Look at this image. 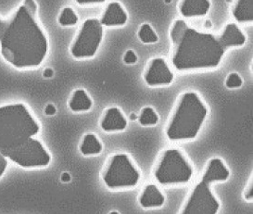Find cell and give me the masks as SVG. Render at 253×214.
Wrapping results in <instances>:
<instances>
[{"label":"cell","mask_w":253,"mask_h":214,"mask_svg":"<svg viewBox=\"0 0 253 214\" xmlns=\"http://www.w3.org/2000/svg\"><path fill=\"white\" fill-rule=\"evenodd\" d=\"M104 38V27L97 18L84 20L77 30L69 52L72 58L85 60L95 58Z\"/></svg>","instance_id":"cell-8"},{"label":"cell","mask_w":253,"mask_h":214,"mask_svg":"<svg viewBox=\"0 0 253 214\" xmlns=\"http://www.w3.org/2000/svg\"><path fill=\"white\" fill-rule=\"evenodd\" d=\"M60 180H61L63 183H69V182L71 181V176H70V174H69L68 172H63V173L61 174Z\"/></svg>","instance_id":"cell-27"},{"label":"cell","mask_w":253,"mask_h":214,"mask_svg":"<svg viewBox=\"0 0 253 214\" xmlns=\"http://www.w3.org/2000/svg\"><path fill=\"white\" fill-rule=\"evenodd\" d=\"M41 126L26 104L0 106V152L9 159L38 137Z\"/></svg>","instance_id":"cell-4"},{"label":"cell","mask_w":253,"mask_h":214,"mask_svg":"<svg viewBox=\"0 0 253 214\" xmlns=\"http://www.w3.org/2000/svg\"><path fill=\"white\" fill-rule=\"evenodd\" d=\"M137 37L142 43L145 44H155L159 41V37L155 30L148 22H144L140 25L137 32Z\"/></svg>","instance_id":"cell-17"},{"label":"cell","mask_w":253,"mask_h":214,"mask_svg":"<svg viewBox=\"0 0 253 214\" xmlns=\"http://www.w3.org/2000/svg\"><path fill=\"white\" fill-rule=\"evenodd\" d=\"M126 117L118 107H110L106 109L99 121L100 129L106 133L124 132L127 128Z\"/></svg>","instance_id":"cell-11"},{"label":"cell","mask_w":253,"mask_h":214,"mask_svg":"<svg viewBox=\"0 0 253 214\" xmlns=\"http://www.w3.org/2000/svg\"><path fill=\"white\" fill-rule=\"evenodd\" d=\"M8 158L0 152V178L3 177L8 170Z\"/></svg>","instance_id":"cell-24"},{"label":"cell","mask_w":253,"mask_h":214,"mask_svg":"<svg viewBox=\"0 0 253 214\" xmlns=\"http://www.w3.org/2000/svg\"><path fill=\"white\" fill-rule=\"evenodd\" d=\"M211 7V0H179L177 10L185 19L202 18L208 14Z\"/></svg>","instance_id":"cell-12"},{"label":"cell","mask_w":253,"mask_h":214,"mask_svg":"<svg viewBox=\"0 0 253 214\" xmlns=\"http://www.w3.org/2000/svg\"><path fill=\"white\" fill-rule=\"evenodd\" d=\"M138 203L143 209H159L165 203V196L157 184L149 183L142 187L138 196Z\"/></svg>","instance_id":"cell-13"},{"label":"cell","mask_w":253,"mask_h":214,"mask_svg":"<svg viewBox=\"0 0 253 214\" xmlns=\"http://www.w3.org/2000/svg\"><path fill=\"white\" fill-rule=\"evenodd\" d=\"M193 176V163L185 151L176 147L162 150L152 168L154 181L164 187L187 185L192 181Z\"/></svg>","instance_id":"cell-6"},{"label":"cell","mask_w":253,"mask_h":214,"mask_svg":"<svg viewBox=\"0 0 253 214\" xmlns=\"http://www.w3.org/2000/svg\"><path fill=\"white\" fill-rule=\"evenodd\" d=\"M230 170L220 158H211L205 164L200 180L194 185L181 208V214H217L221 202L212 191L216 183L226 182Z\"/></svg>","instance_id":"cell-5"},{"label":"cell","mask_w":253,"mask_h":214,"mask_svg":"<svg viewBox=\"0 0 253 214\" xmlns=\"http://www.w3.org/2000/svg\"><path fill=\"white\" fill-rule=\"evenodd\" d=\"M169 38L171 68L182 74L218 69L226 52L243 46L247 41L237 22H227L219 34H211L195 29L181 19L171 23Z\"/></svg>","instance_id":"cell-1"},{"label":"cell","mask_w":253,"mask_h":214,"mask_svg":"<svg viewBox=\"0 0 253 214\" xmlns=\"http://www.w3.org/2000/svg\"><path fill=\"white\" fill-rule=\"evenodd\" d=\"M103 148V144L97 134L92 133L84 134L79 144V151L84 157L99 155Z\"/></svg>","instance_id":"cell-16"},{"label":"cell","mask_w":253,"mask_h":214,"mask_svg":"<svg viewBox=\"0 0 253 214\" xmlns=\"http://www.w3.org/2000/svg\"><path fill=\"white\" fill-rule=\"evenodd\" d=\"M43 75L45 76V78H50V77H52L53 75H54L53 69H51V68H46L45 71H44V73H43Z\"/></svg>","instance_id":"cell-26"},{"label":"cell","mask_w":253,"mask_h":214,"mask_svg":"<svg viewBox=\"0 0 253 214\" xmlns=\"http://www.w3.org/2000/svg\"><path fill=\"white\" fill-rule=\"evenodd\" d=\"M57 112V109L56 107L53 105V104H48L46 105V107L45 108V113L48 116H53L55 115Z\"/></svg>","instance_id":"cell-25"},{"label":"cell","mask_w":253,"mask_h":214,"mask_svg":"<svg viewBox=\"0 0 253 214\" xmlns=\"http://www.w3.org/2000/svg\"><path fill=\"white\" fill-rule=\"evenodd\" d=\"M175 75L168 61L162 57L149 59L143 72V80L151 88L166 87L174 81Z\"/></svg>","instance_id":"cell-9"},{"label":"cell","mask_w":253,"mask_h":214,"mask_svg":"<svg viewBox=\"0 0 253 214\" xmlns=\"http://www.w3.org/2000/svg\"><path fill=\"white\" fill-rule=\"evenodd\" d=\"M231 15L238 24H253V0H233Z\"/></svg>","instance_id":"cell-15"},{"label":"cell","mask_w":253,"mask_h":214,"mask_svg":"<svg viewBox=\"0 0 253 214\" xmlns=\"http://www.w3.org/2000/svg\"><path fill=\"white\" fill-rule=\"evenodd\" d=\"M137 120L142 126H156L160 118L157 111L152 107L146 106L142 108Z\"/></svg>","instance_id":"cell-19"},{"label":"cell","mask_w":253,"mask_h":214,"mask_svg":"<svg viewBox=\"0 0 253 214\" xmlns=\"http://www.w3.org/2000/svg\"><path fill=\"white\" fill-rule=\"evenodd\" d=\"M49 53V39L38 19L36 0H23L13 13L0 17V55L17 70L41 66Z\"/></svg>","instance_id":"cell-2"},{"label":"cell","mask_w":253,"mask_h":214,"mask_svg":"<svg viewBox=\"0 0 253 214\" xmlns=\"http://www.w3.org/2000/svg\"><path fill=\"white\" fill-rule=\"evenodd\" d=\"M130 119H131L132 121H134V120H137V116H136L134 113H132V114L130 115Z\"/></svg>","instance_id":"cell-28"},{"label":"cell","mask_w":253,"mask_h":214,"mask_svg":"<svg viewBox=\"0 0 253 214\" xmlns=\"http://www.w3.org/2000/svg\"><path fill=\"white\" fill-rule=\"evenodd\" d=\"M67 104L70 111L75 113H83L91 111L94 102L85 89L79 88L71 93Z\"/></svg>","instance_id":"cell-14"},{"label":"cell","mask_w":253,"mask_h":214,"mask_svg":"<svg viewBox=\"0 0 253 214\" xmlns=\"http://www.w3.org/2000/svg\"><path fill=\"white\" fill-rule=\"evenodd\" d=\"M137 55L135 54V52L134 50H132V49H129V50H127L126 53H125V55H124V58H123V60H124V62L127 64V65H133V64H135L136 62H137Z\"/></svg>","instance_id":"cell-22"},{"label":"cell","mask_w":253,"mask_h":214,"mask_svg":"<svg viewBox=\"0 0 253 214\" xmlns=\"http://www.w3.org/2000/svg\"><path fill=\"white\" fill-rule=\"evenodd\" d=\"M208 105L201 95L188 90L179 95L164 127V135L173 143L193 141L208 117Z\"/></svg>","instance_id":"cell-3"},{"label":"cell","mask_w":253,"mask_h":214,"mask_svg":"<svg viewBox=\"0 0 253 214\" xmlns=\"http://www.w3.org/2000/svg\"><path fill=\"white\" fill-rule=\"evenodd\" d=\"M243 199L247 202H253V173L251 175V177L249 179L245 188L243 190Z\"/></svg>","instance_id":"cell-21"},{"label":"cell","mask_w":253,"mask_h":214,"mask_svg":"<svg viewBox=\"0 0 253 214\" xmlns=\"http://www.w3.org/2000/svg\"><path fill=\"white\" fill-rule=\"evenodd\" d=\"M105 187L111 191L135 188L141 180V171L134 159L125 152L109 156L100 171Z\"/></svg>","instance_id":"cell-7"},{"label":"cell","mask_w":253,"mask_h":214,"mask_svg":"<svg viewBox=\"0 0 253 214\" xmlns=\"http://www.w3.org/2000/svg\"><path fill=\"white\" fill-rule=\"evenodd\" d=\"M103 27L118 28L123 27L128 22V13L125 7L118 1H111L106 4L98 19Z\"/></svg>","instance_id":"cell-10"},{"label":"cell","mask_w":253,"mask_h":214,"mask_svg":"<svg viewBox=\"0 0 253 214\" xmlns=\"http://www.w3.org/2000/svg\"><path fill=\"white\" fill-rule=\"evenodd\" d=\"M79 22L78 15L71 7H64L60 10L58 17V22L61 27H73Z\"/></svg>","instance_id":"cell-18"},{"label":"cell","mask_w":253,"mask_h":214,"mask_svg":"<svg viewBox=\"0 0 253 214\" xmlns=\"http://www.w3.org/2000/svg\"><path fill=\"white\" fill-rule=\"evenodd\" d=\"M74 1L81 7H86V6H95V5L103 4L107 0H74Z\"/></svg>","instance_id":"cell-23"},{"label":"cell","mask_w":253,"mask_h":214,"mask_svg":"<svg viewBox=\"0 0 253 214\" xmlns=\"http://www.w3.org/2000/svg\"><path fill=\"white\" fill-rule=\"evenodd\" d=\"M224 84L226 88L235 90V89L240 88L242 86L243 80L238 73H231L226 76Z\"/></svg>","instance_id":"cell-20"}]
</instances>
